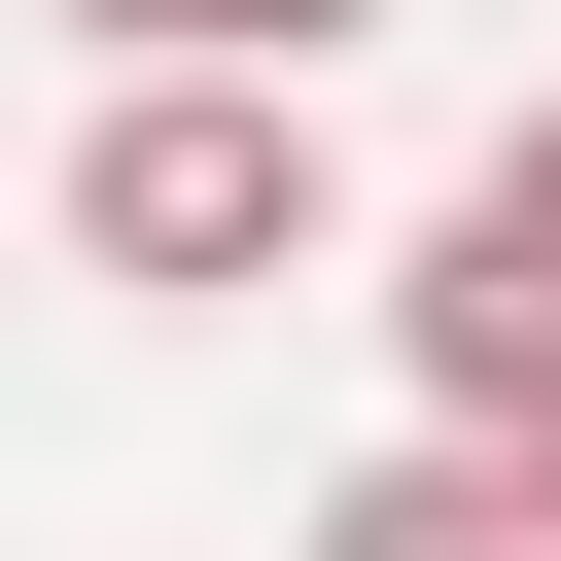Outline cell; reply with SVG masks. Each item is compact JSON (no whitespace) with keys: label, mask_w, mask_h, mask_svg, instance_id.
I'll list each match as a JSON object with an SVG mask.
<instances>
[{"label":"cell","mask_w":561,"mask_h":561,"mask_svg":"<svg viewBox=\"0 0 561 561\" xmlns=\"http://www.w3.org/2000/svg\"><path fill=\"white\" fill-rule=\"evenodd\" d=\"M526 491H561V456H526Z\"/></svg>","instance_id":"5"},{"label":"cell","mask_w":561,"mask_h":561,"mask_svg":"<svg viewBox=\"0 0 561 561\" xmlns=\"http://www.w3.org/2000/svg\"><path fill=\"white\" fill-rule=\"evenodd\" d=\"M280 561H561V491H526V456H456V421H386V456H351Z\"/></svg>","instance_id":"3"},{"label":"cell","mask_w":561,"mask_h":561,"mask_svg":"<svg viewBox=\"0 0 561 561\" xmlns=\"http://www.w3.org/2000/svg\"><path fill=\"white\" fill-rule=\"evenodd\" d=\"M35 35H70L105 105H140V70H245V105H316V70L386 35V0H35Z\"/></svg>","instance_id":"4"},{"label":"cell","mask_w":561,"mask_h":561,"mask_svg":"<svg viewBox=\"0 0 561 561\" xmlns=\"http://www.w3.org/2000/svg\"><path fill=\"white\" fill-rule=\"evenodd\" d=\"M386 351H421V421H456V456H561V105L386 245Z\"/></svg>","instance_id":"2"},{"label":"cell","mask_w":561,"mask_h":561,"mask_svg":"<svg viewBox=\"0 0 561 561\" xmlns=\"http://www.w3.org/2000/svg\"><path fill=\"white\" fill-rule=\"evenodd\" d=\"M70 280H140V316H210V280H316L351 245V175H316V105H245V70H140V105H70Z\"/></svg>","instance_id":"1"}]
</instances>
